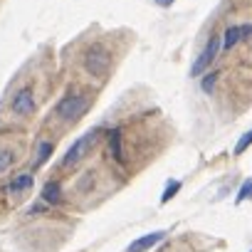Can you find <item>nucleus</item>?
<instances>
[{"instance_id": "nucleus-1", "label": "nucleus", "mask_w": 252, "mask_h": 252, "mask_svg": "<svg viewBox=\"0 0 252 252\" xmlns=\"http://www.w3.org/2000/svg\"><path fill=\"white\" fill-rule=\"evenodd\" d=\"M84 69H87V74H92L96 79H106V74L111 69V52L99 42L92 45L84 52Z\"/></svg>"}, {"instance_id": "nucleus-2", "label": "nucleus", "mask_w": 252, "mask_h": 252, "mask_svg": "<svg viewBox=\"0 0 252 252\" xmlns=\"http://www.w3.org/2000/svg\"><path fill=\"white\" fill-rule=\"evenodd\" d=\"M92 106V99L87 94H67L64 99H60V104L55 106V114L62 121H77L79 116L87 114V109Z\"/></svg>"}, {"instance_id": "nucleus-3", "label": "nucleus", "mask_w": 252, "mask_h": 252, "mask_svg": "<svg viewBox=\"0 0 252 252\" xmlns=\"http://www.w3.org/2000/svg\"><path fill=\"white\" fill-rule=\"evenodd\" d=\"M99 141V129H92V131H87L82 139H77L72 146H69V151H67V156H64V166H77L87 154H89V149L94 146Z\"/></svg>"}, {"instance_id": "nucleus-4", "label": "nucleus", "mask_w": 252, "mask_h": 252, "mask_svg": "<svg viewBox=\"0 0 252 252\" xmlns=\"http://www.w3.org/2000/svg\"><path fill=\"white\" fill-rule=\"evenodd\" d=\"M218 52H220V35H210V40H208L205 50L198 55V60H195V62H193V67H190V77H200V74L213 64V60L218 57Z\"/></svg>"}, {"instance_id": "nucleus-5", "label": "nucleus", "mask_w": 252, "mask_h": 252, "mask_svg": "<svg viewBox=\"0 0 252 252\" xmlns=\"http://www.w3.org/2000/svg\"><path fill=\"white\" fill-rule=\"evenodd\" d=\"M10 109H13L15 114H20V116H30V114L35 111V92H32L30 87H23V89L13 96Z\"/></svg>"}, {"instance_id": "nucleus-6", "label": "nucleus", "mask_w": 252, "mask_h": 252, "mask_svg": "<svg viewBox=\"0 0 252 252\" xmlns=\"http://www.w3.org/2000/svg\"><path fill=\"white\" fill-rule=\"evenodd\" d=\"M163 237H166V232H163V230H156V232H151V235H144V237L134 240L126 252H146V250H151L154 245H158Z\"/></svg>"}, {"instance_id": "nucleus-7", "label": "nucleus", "mask_w": 252, "mask_h": 252, "mask_svg": "<svg viewBox=\"0 0 252 252\" xmlns=\"http://www.w3.org/2000/svg\"><path fill=\"white\" fill-rule=\"evenodd\" d=\"M237 42H242V40H240V25H230V28L220 35V47H222V50H232Z\"/></svg>"}, {"instance_id": "nucleus-8", "label": "nucleus", "mask_w": 252, "mask_h": 252, "mask_svg": "<svg viewBox=\"0 0 252 252\" xmlns=\"http://www.w3.org/2000/svg\"><path fill=\"white\" fill-rule=\"evenodd\" d=\"M109 154L114 161H124V151H121V131L119 129H111L109 131Z\"/></svg>"}, {"instance_id": "nucleus-9", "label": "nucleus", "mask_w": 252, "mask_h": 252, "mask_svg": "<svg viewBox=\"0 0 252 252\" xmlns=\"http://www.w3.org/2000/svg\"><path fill=\"white\" fill-rule=\"evenodd\" d=\"M42 200L50 203V205H57V203L62 200V186H60L57 181L47 183V186L42 188Z\"/></svg>"}, {"instance_id": "nucleus-10", "label": "nucleus", "mask_w": 252, "mask_h": 252, "mask_svg": "<svg viewBox=\"0 0 252 252\" xmlns=\"http://www.w3.org/2000/svg\"><path fill=\"white\" fill-rule=\"evenodd\" d=\"M28 188H32V173H20L13 183H10V195H20L23 190H28Z\"/></svg>"}, {"instance_id": "nucleus-11", "label": "nucleus", "mask_w": 252, "mask_h": 252, "mask_svg": "<svg viewBox=\"0 0 252 252\" xmlns=\"http://www.w3.org/2000/svg\"><path fill=\"white\" fill-rule=\"evenodd\" d=\"M52 151H55V146H52L50 141H42V144H40V151H37V161H35V166H45V163L50 161Z\"/></svg>"}, {"instance_id": "nucleus-12", "label": "nucleus", "mask_w": 252, "mask_h": 252, "mask_svg": "<svg viewBox=\"0 0 252 252\" xmlns=\"http://www.w3.org/2000/svg\"><path fill=\"white\" fill-rule=\"evenodd\" d=\"M218 77H220V72H208V74L203 77V82H200V89H203L205 94H210V92L215 89V82H218Z\"/></svg>"}, {"instance_id": "nucleus-13", "label": "nucleus", "mask_w": 252, "mask_h": 252, "mask_svg": "<svg viewBox=\"0 0 252 252\" xmlns=\"http://www.w3.org/2000/svg\"><path fill=\"white\" fill-rule=\"evenodd\" d=\"M13 163H15V154L13 151H8V149L0 151V173H5Z\"/></svg>"}, {"instance_id": "nucleus-14", "label": "nucleus", "mask_w": 252, "mask_h": 252, "mask_svg": "<svg viewBox=\"0 0 252 252\" xmlns=\"http://www.w3.org/2000/svg\"><path fill=\"white\" fill-rule=\"evenodd\" d=\"M181 190V181H171L168 186H166V190H163V195H161V203H168L176 193Z\"/></svg>"}, {"instance_id": "nucleus-15", "label": "nucleus", "mask_w": 252, "mask_h": 252, "mask_svg": "<svg viewBox=\"0 0 252 252\" xmlns=\"http://www.w3.org/2000/svg\"><path fill=\"white\" fill-rule=\"evenodd\" d=\"M250 144H252V129H250L247 134H242V139L237 141V146H235V156H240V154H245V151L250 149Z\"/></svg>"}, {"instance_id": "nucleus-16", "label": "nucleus", "mask_w": 252, "mask_h": 252, "mask_svg": "<svg viewBox=\"0 0 252 252\" xmlns=\"http://www.w3.org/2000/svg\"><path fill=\"white\" fill-rule=\"evenodd\" d=\"M245 200H252V178L242 183V188L237 190V203H245Z\"/></svg>"}, {"instance_id": "nucleus-17", "label": "nucleus", "mask_w": 252, "mask_h": 252, "mask_svg": "<svg viewBox=\"0 0 252 252\" xmlns=\"http://www.w3.org/2000/svg\"><path fill=\"white\" fill-rule=\"evenodd\" d=\"M250 37H252V23L240 25V40H250Z\"/></svg>"}, {"instance_id": "nucleus-18", "label": "nucleus", "mask_w": 252, "mask_h": 252, "mask_svg": "<svg viewBox=\"0 0 252 252\" xmlns=\"http://www.w3.org/2000/svg\"><path fill=\"white\" fill-rule=\"evenodd\" d=\"M154 3H156L158 8H171V5H173V0H154Z\"/></svg>"}]
</instances>
